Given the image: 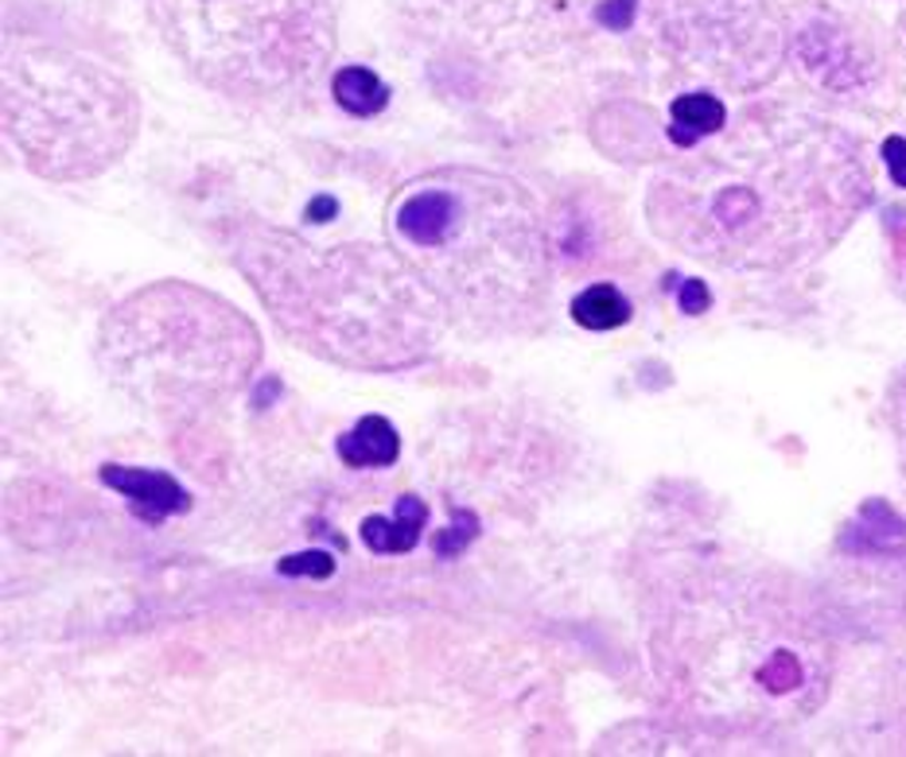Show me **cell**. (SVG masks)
Returning a JSON list of instances; mask_svg holds the SVG:
<instances>
[{"instance_id": "cell-5", "label": "cell", "mask_w": 906, "mask_h": 757, "mask_svg": "<svg viewBox=\"0 0 906 757\" xmlns=\"http://www.w3.org/2000/svg\"><path fill=\"white\" fill-rule=\"evenodd\" d=\"M152 20L187 71L230 97L292 94L334 48L331 0H152Z\"/></svg>"}, {"instance_id": "cell-2", "label": "cell", "mask_w": 906, "mask_h": 757, "mask_svg": "<svg viewBox=\"0 0 906 757\" xmlns=\"http://www.w3.org/2000/svg\"><path fill=\"white\" fill-rule=\"evenodd\" d=\"M238 265L300 346L342 365L393 370L436 342L444 300L378 245L316 249L288 234L246 241Z\"/></svg>"}, {"instance_id": "cell-14", "label": "cell", "mask_w": 906, "mask_h": 757, "mask_svg": "<svg viewBox=\"0 0 906 757\" xmlns=\"http://www.w3.org/2000/svg\"><path fill=\"white\" fill-rule=\"evenodd\" d=\"M883 159H887V172L895 179V187H906V141L903 136H887L883 141Z\"/></svg>"}, {"instance_id": "cell-4", "label": "cell", "mask_w": 906, "mask_h": 757, "mask_svg": "<svg viewBox=\"0 0 906 757\" xmlns=\"http://www.w3.org/2000/svg\"><path fill=\"white\" fill-rule=\"evenodd\" d=\"M102 354L128 393L179 408L230 393L257 362V334L218 295L159 284L113 311Z\"/></svg>"}, {"instance_id": "cell-8", "label": "cell", "mask_w": 906, "mask_h": 757, "mask_svg": "<svg viewBox=\"0 0 906 757\" xmlns=\"http://www.w3.org/2000/svg\"><path fill=\"white\" fill-rule=\"evenodd\" d=\"M424 525H429V505H424L416 494H405L398 501V514H393L390 521H385V517H367V525H362V540H367V548L378 556L413 552Z\"/></svg>"}, {"instance_id": "cell-9", "label": "cell", "mask_w": 906, "mask_h": 757, "mask_svg": "<svg viewBox=\"0 0 906 757\" xmlns=\"http://www.w3.org/2000/svg\"><path fill=\"white\" fill-rule=\"evenodd\" d=\"M334 450H339V458L347 466H390L393 458H398L401 443H398V432H393L390 419L367 416V419H358V424L334 443Z\"/></svg>"}, {"instance_id": "cell-12", "label": "cell", "mask_w": 906, "mask_h": 757, "mask_svg": "<svg viewBox=\"0 0 906 757\" xmlns=\"http://www.w3.org/2000/svg\"><path fill=\"white\" fill-rule=\"evenodd\" d=\"M573 319L584 331H615L630 319V300L611 284H591L573 300Z\"/></svg>"}, {"instance_id": "cell-1", "label": "cell", "mask_w": 906, "mask_h": 757, "mask_svg": "<svg viewBox=\"0 0 906 757\" xmlns=\"http://www.w3.org/2000/svg\"><path fill=\"white\" fill-rule=\"evenodd\" d=\"M867 198L848 144L821 128L715 152L650 190V221L692 257L774 269L821 252Z\"/></svg>"}, {"instance_id": "cell-7", "label": "cell", "mask_w": 906, "mask_h": 757, "mask_svg": "<svg viewBox=\"0 0 906 757\" xmlns=\"http://www.w3.org/2000/svg\"><path fill=\"white\" fill-rule=\"evenodd\" d=\"M102 481L128 497L133 514L148 525H159L172 514H187V489L164 470H128V466H102Z\"/></svg>"}, {"instance_id": "cell-10", "label": "cell", "mask_w": 906, "mask_h": 757, "mask_svg": "<svg viewBox=\"0 0 906 757\" xmlns=\"http://www.w3.org/2000/svg\"><path fill=\"white\" fill-rule=\"evenodd\" d=\"M673 128H669V136H673V144H681V148H692V144L700 141V136L708 133H720L723 121H728V110H723L720 97L712 94H684L673 102Z\"/></svg>"}, {"instance_id": "cell-3", "label": "cell", "mask_w": 906, "mask_h": 757, "mask_svg": "<svg viewBox=\"0 0 906 757\" xmlns=\"http://www.w3.org/2000/svg\"><path fill=\"white\" fill-rule=\"evenodd\" d=\"M405 257L444 300L483 326H517L549 280V241L533 198L502 175L447 167L416 179L393 210Z\"/></svg>"}, {"instance_id": "cell-6", "label": "cell", "mask_w": 906, "mask_h": 757, "mask_svg": "<svg viewBox=\"0 0 906 757\" xmlns=\"http://www.w3.org/2000/svg\"><path fill=\"white\" fill-rule=\"evenodd\" d=\"M4 121L35 172L82 179L128 148L136 133V97L94 59L35 43L9 51Z\"/></svg>"}, {"instance_id": "cell-13", "label": "cell", "mask_w": 906, "mask_h": 757, "mask_svg": "<svg viewBox=\"0 0 906 757\" xmlns=\"http://www.w3.org/2000/svg\"><path fill=\"white\" fill-rule=\"evenodd\" d=\"M331 568H334V560H327V556H319V552H308V556H288L285 563H280V571H285V575H303V571H308V575H331Z\"/></svg>"}, {"instance_id": "cell-15", "label": "cell", "mask_w": 906, "mask_h": 757, "mask_svg": "<svg viewBox=\"0 0 906 757\" xmlns=\"http://www.w3.org/2000/svg\"><path fill=\"white\" fill-rule=\"evenodd\" d=\"M681 308L689 311V315H700V311H708V288L700 284V280H684V288H681Z\"/></svg>"}, {"instance_id": "cell-11", "label": "cell", "mask_w": 906, "mask_h": 757, "mask_svg": "<svg viewBox=\"0 0 906 757\" xmlns=\"http://www.w3.org/2000/svg\"><path fill=\"white\" fill-rule=\"evenodd\" d=\"M331 90L334 102L347 113H354V117H374V113H382L390 105V86L374 71H367V66H342V71H334Z\"/></svg>"}, {"instance_id": "cell-16", "label": "cell", "mask_w": 906, "mask_h": 757, "mask_svg": "<svg viewBox=\"0 0 906 757\" xmlns=\"http://www.w3.org/2000/svg\"><path fill=\"white\" fill-rule=\"evenodd\" d=\"M895 424H898V450L906 463V377H898V396H895Z\"/></svg>"}]
</instances>
